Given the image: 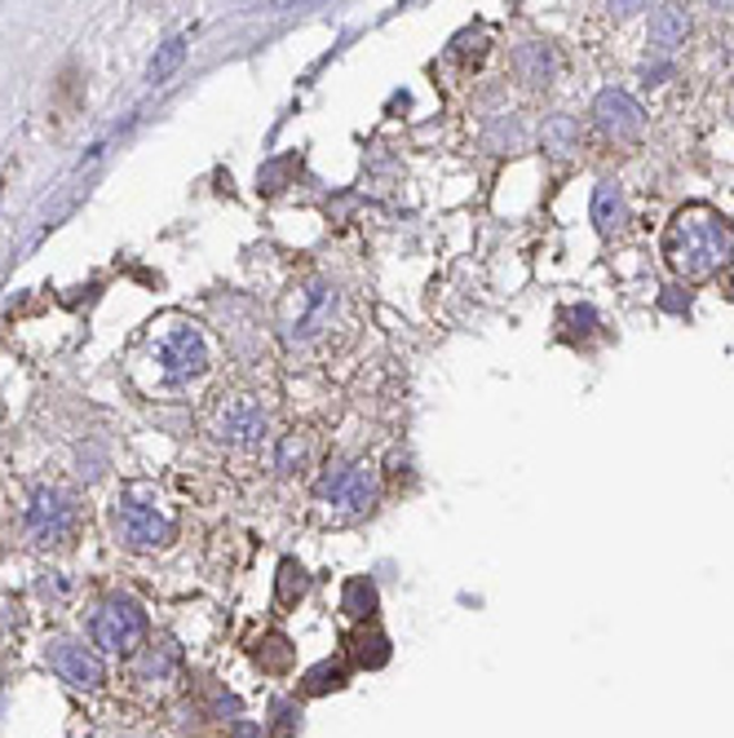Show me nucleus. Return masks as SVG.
<instances>
[{"mask_svg": "<svg viewBox=\"0 0 734 738\" xmlns=\"http://www.w3.org/2000/svg\"><path fill=\"white\" fill-rule=\"evenodd\" d=\"M664 257L691 284L713 279L734 262V226L708 204H686L664 230Z\"/></svg>", "mask_w": 734, "mask_h": 738, "instance_id": "f257e3e1", "label": "nucleus"}, {"mask_svg": "<svg viewBox=\"0 0 734 738\" xmlns=\"http://www.w3.org/2000/svg\"><path fill=\"white\" fill-rule=\"evenodd\" d=\"M315 495L337 513V517H359L376 504L380 495V478L371 464H359V460H333L319 482H315Z\"/></svg>", "mask_w": 734, "mask_h": 738, "instance_id": "f03ea898", "label": "nucleus"}, {"mask_svg": "<svg viewBox=\"0 0 734 738\" xmlns=\"http://www.w3.org/2000/svg\"><path fill=\"white\" fill-rule=\"evenodd\" d=\"M93 646H102L106 655H137L142 642H146V611L133 602V597H106L98 611H93Z\"/></svg>", "mask_w": 734, "mask_h": 738, "instance_id": "7ed1b4c3", "label": "nucleus"}, {"mask_svg": "<svg viewBox=\"0 0 734 738\" xmlns=\"http://www.w3.org/2000/svg\"><path fill=\"white\" fill-rule=\"evenodd\" d=\"M111 531H115V540L120 544H129V549H164L169 540H173V522L160 513V509H151V504H142V500H133V495H120L115 504H111Z\"/></svg>", "mask_w": 734, "mask_h": 738, "instance_id": "20e7f679", "label": "nucleus"}, {"mask_svg": "<svg viewBox=\"0 0 734 738\" xmlns=\"http://www.w3.org/2000/svg\"><path fill=\"white\" fill-rule=\"evenodd\" d=\"M75 522H80V504H75L71 491L44 486L27 504V535L40 540V544H67L71 531H75Z\"/></svg>", "mask_w": 734, "mask_h": 738, "instance_id": "39448f33", "label": "nucleus"}, {"mask_svg": "<svg viewBox=\"0 0 734 738\" xmlns=\"http://www.w3.org/2000/svg\"><path fill=\"white\" fill-rule=\"evenodd\" d=\"M213 429H217L222 442L253 451V447L266 442V433H271V416H266V407H262L253 393H231V398L217 407Z\"/></svg>", "mask_w": 734, "mask_h": 738, "instance_id": "423d86ee", "label": "nucleus"}, {"mask_svg": "<svg viewBox=\"0 0 734 738\" xmlns=\"http://www.w3.org/2000/svg\"><path fill=\"white\" fill-rule=\"evenodd\" d=\"M44 659H49V668H53L67 686H75V690H102V686H106L102 659H98L89 646L71 642V637H53V642L44 646Z\"/></svg>", "mask_w": 734, "mask_h": 738, "instance_id": "0eeeda50", "label": "nucleus"}, {"mask_svg": "<svg viewBox=\"0 0 734 738\" xmlns=\"http://www.w3.org/2000/svg\"><path fill=\"white\" fill-rule=\"evenodd\" d=\"M593 120H598V129H602L611 142H633V137L642 133V124H646L638 98L624 93V89H602V93L593 98Z\"/></svg>", "mask_w": 734, "mask_h": 738, "instance_id": "6e6552de", "label": "nucleus"}, {"mask_svg": "<svg viewBox=\"0 0 734 738\" xmlns=\"http://www.w3.org/2000/svg\"><path fill=\"white\" fill-rule=\"evenodd\" d=\"M155 359H160L164 376L186 380V376H200V371L208 368V346H204V337H200L195 328H173V332L155 346Z\"/></svg>", "mask_w": 734, "mask_h": 738, "instance_id": "1a4fd4ad", "label": "nucleus"}, {"mask_svg": "<svg viewBox=\"0 0 734 738\" xmlns=\"http://www.w3.org/2000/svg\"><path fill=\"white\" fill-rule=\"evenodd\" d=\"M513 71H518V80L531 84V89L549 84V80L558 75V53H553V44H544V40H522V44L513 49Z\"/></svg>", "mask_w": 734, "mask_h": 738, "instance_id": "9d476101", "label": "nucleus"}, {"mask_svg": "<svg viewBox=\"0 0 734 738\" xmlns=\"http://www.w3.org/2000/svg\"><path fill=\"white\" fill-rule=\"evenodd\" d=\"M593 222L602 235H620L624 222H629V199H624V186L615 177H602L598 191H593Z\"/></svg>", "mask_w": 734, "mask_h": 738, "instance_id": "9b49d317", "label": "nucleus"}, {"mask_svg": "<svg viewBox=\"0 0 734 738\" xmlns=\"http://www.w3.org/2000/svg\"><path fill=\"white\" fill-rule=\"evenodd\" d=\"M686 35H691V13L682 4H660L651 13V49L673 53L677 44H686Z\"/></svg>", "mask_w": 734, "mask_h": 738, "instance_id": "f8f14e48", "label": "nucleus"}, {"mask_svg": "<svg viewBox=\"0 0 734 738\" xmlns=\"http://www.w3.org/2000/svg\"><path fill=\"white\" fill-rule=\"evenodd\" d=\"M540 137H544V151L558 155V160H567L571 151H580V124L571 115H549Z\"/></svg>", "mask_w": 734, "mask_h": 738, "instance_id": "ddd939ff", "label": "nucleus"}, {"mask_svg": "<svg viewBox=\"0 0 734 738\" xmlns=\"http://www.w3.org/2000/svg\"><path fill=\"white\" fill-rule=\"evenodd\" d=\"M253 659H257V668H262V673H288V668H293V642H288V637H279V633H271V637H262V642H257Z\"/></svg>", "mask_w": 734, "mask_h": 738, "instance_id": "4468645a", "label": "nucleus"}, {"mask_svg": "<svg viewBox=\"0 0 734 738\" xmlns=\"http://www.w3.org/2000/svg\"><path fill=\"white\" fill-rule=\"evenodd\" d=\"M341 611L350 619H371L376 615V584L371 580H350L341 593Z\"/></svg>", "mask_w": 734, "mask_h": 738, "instance_id": "2eb2a0df", "label": "nucleus"}, {"mask_svg": "<svg viewBox=\"0 0 734 738\" xmlns=\"http://www.w3.org/2000/svg\"><path fill=\"white\" fill-rule=\"evenodd\" d=\"M341 686H346V668H337V664H319V668L306 673L302 695L315 699V695H328V690H341Z\"/></svg>", "mask_w": 734, "mask_h": 738, "instance_id": "dca6fc26", "label": "nucleus"}, {"mask_svg": "<svg viewBox=\"0 0 734 738\" xmlns=\"http://www.w3.org/2000/svg\"><path fill=\"white\" fill-rule=\"evenodd\" d=\"M350 655L359 659V668H380L389 659V642L380 633H359V637H350Z\"/></svg>", "mask_w": 734, "mask_h": 738, "instance_id": "f3484780", "label": "nucleus"}, {"mask_svg": "<svg viewBox=\"0 0 734 738\" xmlns=\"http://www.w3.org/2000/svg\"><path fill=\"white\" fill-rule=\"evenodd\" d=\"M306 584H310V580H306V571H302L297 562H284V566H279V602H284V606H293V602L306 593Z\"/></svg>", "mask_w": 734, "mask_h": 738, "instance_id": "a211bd4d", "label": "nucleus"}, {"mask_svg": "<svg viewBox=\"0 0 734 738\" xmlns=\"http://www.w3.org/2000/svg\"><path fill=\"white\" fill-rule=\"evenodd\" d=\"M182 53H186V40H169V44L160 49V58L151 62V71H146V75H151L155 84H160V80H169V71L182 62Z\"/></svg>", "mask_w": 734, "mask_h": 738, "instance_id": "6ab92c4d", "label": "nucleus"}, {"mask_svg": "<svg viewBox=\"0 0 734 738\" xmlns=\"http://www.w3.org/2000/svg\"><path fill=\"white\" fill-rule=\"evenodd\" d=\"M487 142H491V146H513V151H518V146L527 142V133H522L518 120H509V124H496V129L487 133Z\"/></svg>", "mask_w": 734, "mask_h": 738, "instance_id": "aec40b11", "label": "nucleus"}, {"mask_svg": "<svg viewBox=\"0 0 734 738\" xmlns=\"http://www.w3.org/2000/svg\"><path fill=\"white\" fill-rule=\"evenodd\" d=\"M173 664H177V646H173V642H160V655L151 650V659H146V677H164Z\"/></svg>", "mask_w": 734, "mask_h": 738, "instance_id": "412c9836", "label": "nucleus"}, {"mask_svg": "<svg viewBox=\"0 0 734 738\" xmlns=\"http://www.w3.org/2000/svg\"><path fill=\"white\" fill-rule=\"evenodd\" d=\"M293 460H297V464L306 460V438H297V433H288V438H284V447H279V469H284V473H293Z\"/></svg>", "mask_w": 734, "mask_h": 738, "instance_id": "4be33fe9", "label": "nucleus"}, {"mask_svg": "<svg viewBox=\"0 0 734 738\" xmlns=\"http://www.w3.org/2000/svg\"><path fill=\"white\" fill-rule=\"evenodd\" d=\"M660 306H664V310H686V306H691V293L682 297V288H669V297H664Z\"/></svg>", "mask_w": 734, "mask_h": 738, "instance_id": "5701e85b", "label": "nucleus"}, {"mask_svg": "<svg viewBox=\"0 0 734 738\" xmlns=\"http://www.w3.org/2000/svg\"><path fill=\"white\" fill-rule=\"evenodd\" d=\"M235 738H262V730H257V726H239V730H235Z\"/></svg>", "mask_w": 734, "mask_h": 738, "instance_id": "b1692460", "label": "nucleus"}]
</instances>
